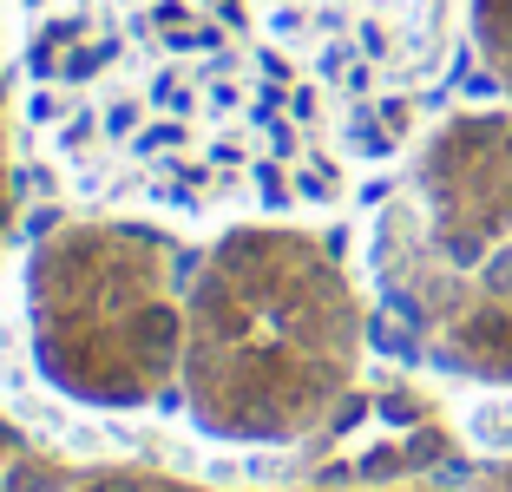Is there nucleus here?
Returning <instances> with one entry per match:
<instances>
[{
	"label": "nucleus",
	"mask_w": 512,
	"mask_h": 492,
	"mask_svg": "<svg viewBox=\"0 0 512 492\" xmlns=\"http://www.w3.org/2000/svg\"><path fill=\"white\" fill-rule=\"evenodd\" d=\"M473 27H480L486 60H493L499 79L512 86V0H473Z\"/></svg>",
	"instance_id": "5"
},
{
	"label": "nucleus",
	"mask_w": 512,
	"mask_h": 492,
	"mask_svg": "<svg viewBox=\"0 0 512 492\" xmlns=\"http://www.w3.org/2000/svg\"><path fill=\"white\" fill-rule=\"evenodd\" d=\"M447 0H33L20 92L86 197L316 204L440 60Z\"/></svg>",
	"instance_id": "1"
},
{
	"label": "nucleus",
	"mask_w": 512,
	"mask_h": 492,
	"mask_svg": "<svg viewBox=\"0 0 512 492\" xmlns=\"http://www.w3.org/2000/svg\"><path fill=\"white\" fill-rule=\"evenodd\" d=\"M0 210H7V184H0Z\"/></svg>",
	"instance_id": "6"
},
{
	"label": "nucleus",
	"mask_w": 512,
	"mask_h": 492,
	"mask_svg": "<svg viewBox=\"0 0 512 492\" xmlns=\"http://www.w3.org/2000/svg\"><path fill=\"white\" fill-rule=\"evenodd\" d=\"M355 368V296L309 230L256 224L211 256L191 309V394L211 427H302Z\"/></svg>",
	"instance_id": "2"
},
{
	"label": "nucleus",
	"mask_w": 512,
	"mask_h": 492,
	"mask_svg": "<svg viewBox=\"0 0 512 492\" xmlns=\"http://www.w3.org/2000/svg\"><path fill=\"white\" fill-rule=\"evenodd\" d=\"M427 224L447 263H480L512 237V119H453L421 158Z\"/></svg>",
	"instance_id": "4"
},
{
	"label": "nucleus",
	"mask_w": 512,
	"mask_h": 492,
	"mask_svg": "<svg viewBox=\"0 0 512 492\" xmlns=\"http://www.w3.org/2000/svg\"><path fill=\"white\" fill-rule=\"evenodd\" d=\"M40 361L92 401H145L178 361V289L158 237L73 224L33 263Z\"/></svg>",
	"instance_id": "3"
}]
</instances>
